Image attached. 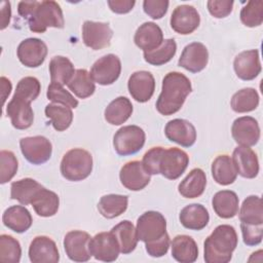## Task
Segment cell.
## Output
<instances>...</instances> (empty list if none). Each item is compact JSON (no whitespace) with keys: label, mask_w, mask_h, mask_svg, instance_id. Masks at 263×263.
<instances>
[{"label":"cell","mask_w":263,"mask_h":263,"mask_svg":"<svg viewBox=\"0 0 263 263\" xmlns=\"http://www.w3.org/2000/svg\"><path fill=\"white\" fill-rule=\"evenodd\" d=\"M138 240L144 241L148 255L154 258L164 256L170 248V236L166 232V220L156 211L142 214L136 227Z\"/></svg>","instance_id":"obj_1"},{"label":"cell","mask_w":263,"mask_h":263,"mask_svg":"<svg viewBox=\"0 0 263 263\" xmlns=\"http://www.w3.org/2000/svg\"><path fill=\"white\" fill-rule=\"evenodd\" d=\"M17 12L34 33H44L50 27L62 29L65 25L63 10L55 1H21Z\"/></svg>","instance_id":"obj_2"},{"label":"cell","mask_w":263,"mask_h":263,"mask_svg":"<svg viewBox=\"0 0 263 263\" xmlns=\"http://www.w3.org/2000/svg\"><path fill=\"white\" fill-rule=\"evenodd\" d=\"M191 90V82L183 73L176 71L167 73L162 79L161 92L155 104L156 110L164 116L177 113Z\"/></svg>","instance_id":"obj_3"},{"label":"cell","mask_w":263,"mask_h":263,"mask_svg":"<svg viewBox=\"0 0 263 263\" xmlns=\"http://www.w3.org/2000/svg\"><path fill=\"white\" fill-rule=\"evenodd\" d=\"M238 242L233 226L222 224L217 226L203 242V259L206 263H227Z\"/></svg>","instance_id":"obj_4"},{"label":"cell","mask_w":263,"mask_h":263,"mask_svg":"<svg viewBox=\"0 0 263 263\" xmlns=\"http://www.w3.org/2000/svg\"><path fill=\"white\" fill-rule=\"evenodd\" d=\"M60 170L66 180L72 182L82 181L92 171V156L85 149H71L63 156Z\"/></svg>","instance_id":"obj_5"},{"label":"cell","mask_w":263,"mask_h":263,"mask_svg":"<svg viewBox=\"0 0 263 263\" xmlns=\"http://www.w3.org/2000/svg\"><path fill=\"white\" fill-rule=\"evenodd\" d=\"M146 140L145 132L138 125L120 127L113 137V147L120 156L133 155L139 152Z\"/></svg>","instance_id":"obj_6"},{"label":"cell","mask_w":263,"mask_h":263,"mask_svg":"<svg viewBox=\"0 0 263 263\" xmlns=\"http://www.w3.org/2000/svg\"><path fill=\"white\" fill-rule=\"evenodd\" d=\"M189 164L188 154L176 147L163 148L158 159V174L168 180H176L186 171Z\"/></svg>","instance_id":"obj_7"},{"label":"cell","mask_w":263,"mask_h":263,"mask_svg":"<svg viewBox=\"0 0 263 263\" xmlns=\"http://www.w3.org/2000/svg\"><path fill=\"white\" fill-rule=\"evenodd\" d=\"M120 73V59L113 53L106 54L97 60L89 72L92 80L101 85H110L114 83L119 78Z\"/></svg>","instance_id":"obj_8"},{"label":"cell","mask_w":263,"mask_h":263,"mask_svg":"<svg viewBox=\"0 0 263 263\" xmlns=\"http://www.w3.org/2000/svg\"><path fill=\"white\" fill-rule=\"evenodd\" d=\"M20 147L24 157L36 165L46 162L52 153L50 141L43 136L23 138L20 141Z\"/></svg>","instance_id":"obj_9"},{"label":"cell","mask_w":263,"mask_h":263,"mask_svg":"<svg viewBox=\"0 0 263 263\" xmlns=\"http://www.w3.org/2000/svg\"><path fill=\"white\" fill-rule=\"evenodd\" d=\"M112 36L113 31L107 23L85 21L82 25L83 43L93 50L108 47Z\"/></svg>","instance_id":"obj_10"},{"label":"cell","mask_w":263,"mask_h":263,"mask_svg":"<svg viewBox=\"0 0 263 263\" xmlns=\"http://www.w3.org/2000/svg\"><path fill=\"white\" fill-rule=\"evenodd\" d=\"M90 235L81 230L69 231L64 237V249L68 258L75 262H86L90 259Z\"/></svg>","instance_id":"obj_11"},{"label":"cell","mask_w":263,"mask_h":263,"mask_svg":"<svg viewBox=\"0 0 263 263\" xmlns=\"http://www.w3.org/2000/svg\"><path fill=\"white\" fill-rule=\"evenodd\" d=\"M89 249L95 259L104 262L115 261L120 253L118 241L111 231L100 232L91 237Z\"/></svg>","instance_id":"obj_12"},{"label":"cell","mask_w":263,"mask_h":263,"mask_svg":"<svg viewBox=\"0 0 263 263\" xmlns=\"http://www.w3.org/2000/svg\"><path fill=\"white\" fill-rule=\"evenodd\" d=\"M46 44L38 38H27L23 40L16 49L20 62L29 68H37L43 64L47 55Z\"/></svg>","instance_id":"obj_13"},{"label":"cell","mask_w":263,"mask_h":263,"mask_svg":"<svg viewBox=\"0 0 263 263\" xmlns=\"http://www.w3.org/2000/svg\"><path fill=\"white\" fill-rule=\"evenodd\" d=\"M233 140L239 146H255L260 140V126L258 121L252 116H241L236 118L231 126Z\"/></svg>","instance_id":"obj_14"},{"label":"cell","mask_w":263,"mask_h":263,"mask_svg":"<svg viewBox=\"0 0 263 263\" xmlns=\"http://www.w3.org/2000/svg\"><path fill=\"white\" fill-rule=\"evenodd\" d=\"M172 29L181 35H188L194 32L200 23V16L196 8L192 5H179L171 15Z\"/></svg>","instance_id":"obj_15"},{"label":"cell","mask_w":263,"mask_h":263,"mask_svg":"<svg viewBox=\"0 0 263 263\" xmlns=\"http://www.w3.org/2000/svg\"><path fill=\"white\" fill-rule=\"evenodd\" d=\"M209 62V51L204 44L192 42L186 45L178 61V65L191 73L202 71Z\"/></svg>","instance_id":"obj_16"},{"label":"cell","mask_w":263,"mask_h":263,"mask_svg":"<svg viewBox=\"0 0 263 263\" xmlns=\"http://www.w3.org/2000/svg\"><path fill=\"white\" fill-rule=\"evenodd\" d=\"M121 184L128 190L140 191L150 182V175L146 172L142 161L132 160L126 162L119 172Z\"/></svg>","instance_id":"obj_17"},{"label":"cell","mask_w":263,"mask_h":263,"mask_svg":"<svg viewBox=\"0 0 263 263\" xmlns=\"http://www.w3.org/2000/svg\"><path fill=\"white\" fill-rule=\"evenodd\" d=\"M127 88L133 99L137 102H148L155 90L154 76L148 71H136L128 78Z\"/></svg>","instance_id":"obj_18"},{"label":"cell","mask_w":263,"mask_h":263,"mask_svg":"<svg viewBox=\"0 0 263 263\" xmlns=\"http://www.w3.org/2000/svg\"><path fill=\"white\" fill-rule=\"evenodd\" d=\"M29 258L33 263H57L60 260V254L55 242L50 237L39 235L30 243Z\"/></svg>","instance_id":"obj_19"},{"label":"cell","mask_w":263,"mask_h":263,"mask_svg":"<svg viewBox=\"0 0 263 263\" xmlns=\"http://www.w3.org/2000/svg\"><path fill=\"white\" fill-rule=\"evenodd\" d=\"M165 137L182 147H191L196 141V129L194 125L181 118L170 120L164 127Z\"/></svg>","instance_id":"obj_20"},{"label":"cell","mask_w":263,"mask_h":263,"mask_svg":"<svg viewBox=\"0 0 263 263\" xmlns=\"http://www.w3.org/2000/svg\"><path fill=\"white\" fill-rule=\"evenodd\" d=\"M233 68L239 79L246 81L255 79L261 72L259 51L250 49L239 52L233 61Z\"/></svg>","instance_id":"obj_21"},{"label":"cell","mask_w":263,"mask_h":263,"mask_svg":"<svg viewBox=\"0 0 263 263\" xmlns=\"http://www.w3.org/2000/svg\"><path fill=\"white\" fill-rule=\"evenodd\" d=\"M232 161L238 175L254 179L259 173V160L255 151L250 147L237 146L232 153Z\"/></svg>","instance_id":"obj_22"},{"label":"cell","mask_w":263,"mask_h":263,"mask_svg":"<svg viewBox=\"0 0 263 263\" xmlns=\"http://www.w3.org/2000/svg\"><path fill=\"white\" fill-rule=\"evenodd\" d=\"M6 114L10 118L12 126L16 129L29 128L34 120L31 103L14 97L6 106Z\"/></svg>","instance_id":"obj_23"},{"label":"cell","mask_w":263,"mask_h":263,"mask_svg":"<svg viewBox=\"0 0 263 263\" xmlns=\"http://www.w3.org/2000/svg\"><path fill=\"white\" fill-rule=\"evenodd\" d=\"M135 44L143 51H151L156 49L163 42V33L158 25L153 22L142 24L136 31L134 36Z\"/></svg>","instance_id":"obj_24"},{"label":"cell","mask_w":263,"mask_h":263,"mask_svg":"<svg viewBox=\"0 0 263 263\" xmlns=\"http://www.w3.org/2000/svg\"><path fill=\"white\" fill-rule=\"evenodd\" d=\"M179 219L185 228L190 230H201L208 225L210 215L202 204L191 203L181 210Z\"/></svg>","instance_id":"obj_25"},{"label":"cell","mask_w":263,"mask_h":263,"mask_svg":"<svg viewBox=\"0 0 263 263\" xmlns=\"http://www.w3.org/2000/svg\"><path fill=\"white\" fill-rule=\"evenodd\" d=\"M2 222L10 230L16 233H23L31 227L33 219L26 206L12 205L4 211Z\"/></svg>","instance_id":"obj_26"},{"label":"cell","mask_w":263,"mask_h":263,"mask_svg":"<svg viewBox=\"0 0 263 263\" xmlns=\"http://www.w3.org/2000/svg\"><path fill=\"white\" fill-rule=\"evenodd\" d=\"M172 256L178 262L193 263L198 257L197 243L189 235H177L172 241Z\"/></svg>","instance_id":"obj_27"},{"label":"cell","mask_w":263,"mask_h":263,"mask_svg":"<svg viewBox=\"0 0 263 263\" xmlns=\"http://www.w3.org/2000/svg\"><path fill=\"white\" fill-rule=\"evenodd\" d=\"M239 199L231 190L218 191L212 199V206L216 215L222 219H230L238 213Z\"/></svg>","instance_id":"obj_28"},{"label":"cell","mask_w":263,"mask_h":263,"mask_svg":"<svg viewBox=\"0 0 263 263\" xmlns=\"http://www.w3.org/2000/svg\"><path fill=\"white\" fill-rule=\"evenodd\" d=\"M205 186V173L201 168L195 167L191 170L189 174L181 181L178 186V191L185 198H196L204 192Z\"/></svg>","instance_id":"obj_29"},{"label":"cell","mask_w":263,"mask_h":263,"mask_svg":"<svg viewBox=\"0 0 263 263\" xmlns=\"http://www.w3.org/2000/svg\"><path fill=\"white\" fill-rule=\"evenodd\" d=\"M212 176L219 185L227 186L232 184L237 177V172L232 158L227 154L217 156L212 163Z\"/></svg>","instance_id":"obj_30"},{"label":"cell","mask_w":263,"mask_h":263,"mask_svg":"<svg viewBox=\"0 0 263 263\" xmlns=\"http://www.w3.org/2000/svg\"><path fill=\"white\" fill-rule=\"evenodd\" d=\"M133 113V104L126 97H118L114 99L106 107L104 116L108 123L112 125H120L124 123Z\"/></svg>","instance_id":"obj_31"},{"label":"cell","mask_w":263,"mask_h":263,"mask_svg":"<svg viewBox=\"0 0 263 263\" xmlns=\"http://www.w3.org/2000/svg\"><path fill=\"white\" fill-rule=\"evenodd\" d=\"M31 204L38 216L51 217L59 210L60 198L55 192L43 187L36 193Z\"/></svg>","instance_id":"obj_32"},{"label":"cell","mask_w":263,"mask_h":263,"mask_svg":"<svg viewBox=\"0 0 263 263\" xmlns=\"http://www.w3.org/2000/svg\"><path fill=\"white\" fill-rule=\"evenodd\" d=\"M42 188L43 186L32 178L21 179L11 184L10 198L17 200L24 205L31 204L36 193Z\"/></svg>","instance_id":"obj_33"},{"label":"cell","mask_w":263,"mask_h":263,"mask_svg":"<svg viewBox=\"0 0 263 263\" xmlns=\"http://www.w3.org/2000/svg\"><path fill=\"white\" fill-rule=\"evenodd\" d=\"M111 232L115 235L118 241L120 253L124 255L129 254L136 249L138 237L134 224L130 221L123 220L119 222L111 229Z\"/></svg>","instance_id":"obj_34"},{"label":"cell","mask_w":263,"mask_h":263,"mask_svg":"<svg viewBox=\"0 0 263 263\" xmlns=\"http://www.w3.org/2000/svg\"><path fill=\"white\" fill-rule=\"evenodd\" d=\"M128 204V197L121 194H107L101 197L98 203L100 214L107 218L113 219L123 214Z\"/></svg>","instance_id":"obj_35"},{"label":"cell","mask_w":263,"mask_h":263,"mask_svg":"<svg viewBox=\"0 0 263 263\" xmlns=\"http://www.w3.org/2000/svg\"><path fill=\"white\" fill-rule=\"evenodd\" d=\"M50 80L60 85H66L75 73L74 65L72 62L63 55H55L49 62Z\"/></svg>","instance_id":"obj_36"},{"label":"cell","mask_w":263,"mask_h":263,"mask_svg":"<svg viewBox=\"0 0 263 263\" xmlns=\"http://www.w3.org/2000/svg\"><path fill=\"white\" fill-rule=\"evenodd\" d=\"M238 217L240 223L263 224V205L261 197L257 195L248 196L240 206Z\"/></svg>","instance_id":"obj_37"},{"label":"cell","mask_w":263,"mask_h":263,"mask_svg":"<svg viewBox=\"0 0 263 263\" xmlns=\"http://www.w3.org/2000/svg\"><path fill=\"white\" fill-rule=\"evenodd\" d=\"M67 85L79 99H86L96 90L95 81L92 80L89 72L85 69H77Z\"/></svg>","instance_id":"obj_38"},{"label":"cell","mask_w":263,"mask_h":263,"mask_svg":"<svg viewBox=\"0 0 263 263\" xmlns=\"http://www.w3.org/2000/svg\"><path fill=\"white\" fill-rule=\"evenodd\" d=\"M231 108L236 113L254 111L259 105V95L253 87H246L236 91L230 101Z\"/></svg>","instance_id":"obj_39"},{"label":"cell","mask_w":263,"mask_h":263,"mask_svg":"<svg viewBox=\"0 0 263 263\" xmlns=\"http://www.w3.org/2000/svg\"><path fill=\"white\" fill-rule=\"evenodd\" d=\"M46 117L50 120L53 128L58 132L66 130L73 121L71 108L58 104H48L44 109Z\"/></svg>","instance_id":"obj_40"},{"label":"cell","mask_w":263,"mask_h":263,"mask_svg":"<svg viewBox=\"0 0 263 263\" xmlns=\"http://www.w3.org/2000/svg\"><path fill=\"white\" fill-rule=\"evenodd\" d=\"M177 51V43L174 39H165L159 47L144 52V60L153 66H161L168 63Z\"/></svg>","instance_id":"obj_41"},{"label":"cell","mask_w":263,"mask_h":263,"mask_svg":"<svg viewBox=\"0 0 263 263\" xmlns=\"http://www.w3.org/2000/svg\"><path fill=\"white\" fill-rule=\"evenodd\" d=\"M22 248L17 239L8 234L0 235V261L5 263H18Z\"/></svg>","instance_id":"obj_42"},{"label":"cell","mask_w":263,"mask_h":263,"mask_svg":"<svg viewBox=\"0 0 263 263\" xmlns=\"http://www.w3.org/2000/svg\"><path fill=\"white\" fill-rule=\"evenodd\" d=\"M241 23L250 28L258 27L263 22V1H249L240 10Z\"/></svg>","instance_id":"obj_43"},{"label":"cell","mask_w":263,"mask_h":263,"mask_svg":"<svg viewBox=\"0 0 263 263\" xmlns=\"http://www.w3.org/2000/svg\"><path fill=\"white\" fill-rule=\"evenodd\" d=\"M40 90H41V85L39 80L36 77L27 76L22 78L17 82L13 97L23 99L31 103L32 101L38 98Z\"/></svg>","instance_id":"obj_44"},{"label":"cell","mask_w":263,"mask_h":263,"mask_svg":"<svg viewBox=\"0 0 263 263\" xmlns=\"http://www.w3.org/2000/svg\"><path fill=\"white\" fill-rule=\"evenodd\" d=\"M46 97L49 101L54 102L57 104H63L66 107L69 108H76L78 106V101L68 91L66 90L63 85H60L58 83L51 82L46 91Z\"/></svg>","instance_id":"obj_45"},{"label":"cell","mask_w":263,"mask_h":263,"mask_svg":"<svg viewBox=\"0 0 263 263\" xmlns=\"http://www.w3.org/2000/svg\"><path fill=\"white\" fill-rule=\"evenodd\" d=\"M17 159L13 152L1 150L0 152V183L5 184L10 181L17 171Z\"/></svg>","instance_id":"obj_46"},{"label":"cell","mask_w":263,"mask_h":263,"mask_svg":"<svg viewBox=\"0 0 263 263\" xmlns=\"http://www.w3.org/2000/svg\"><path fill=\"white\" fill-rule=\"evenodd\" d=\"M240 229L242 233L243 242L249 247L258 246L262 241L263 236V224H246L240 223Z\"/></svg>","instance_id":"obj_47"},{"label":"cell","mask_w":263,"mask_h":263,"mask_svg":"<svg viewBox=\"0 0 263 263\" xmlns=\"http://www.w3.org/2000/svg\"><path fill=\"white\" fill-rule=\"evenodd\" d=\"M170 2L166 0H145L143 9L153 20L161 18L167 11Z\"/></svg>","instance_id":"obj_48"},{"label":"cell","mask_w":263,"mask_h":263,"mask_svg":"<svg viewBox=\"0 0 263 263\" xmlns=\"http://www.w3.org/2000/svg\"><path fill=\"white\" fill-rule=\"evenodd\" d=\"M209 12L217 18L228 16L233 8V1L231 0H209L206 3Z\"/></svg>","instance_id":"obj_49"},{"label":"cell","mask_w":263,"mask_h":263,"mask_svg":"<svg viewBox=\"0 0 263 263\" xmlns=\"http://www.w3.org/2000/svg\"><path fill=\"white\" fill-rule=\"evenodd\" d=\"M107 3L113 12L123 14V13L129 12L133 9V7L136 4V1H134V0H109Z\"/></svg>","instance_id":"obj_50"},{"label":"cell","mask_w":263,"mask_h":263,"mask_svg":"<svg viewBox=\"0 0 263 263\" xmlns=\"http://www.w3.org/2000/svg\"><path fill=\"white\" fill-rule=\"evenodd\" d=\"M11 15V9H10V3L7 1L1 2V30H4L10 21Z\"/></svg>","instance_id":"obj_51"},{"label":"cell","mask_w":263,"mask_h":263,"mask_svg":"<svg viewBox=\"0 0 263 263\" xmlns=\"http://www.w3.org/2000/svg\"><path fill=\"white\" fill-rule=\"evenodd\" d=\"M1 87H2V99H3V104H4L7 96L10 93V90H11L10 80L7 79L6 77L2 76L1 77Z\"/></svg>","instance_id":"obj_52"}]
</instances>
